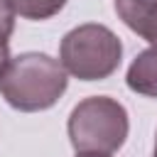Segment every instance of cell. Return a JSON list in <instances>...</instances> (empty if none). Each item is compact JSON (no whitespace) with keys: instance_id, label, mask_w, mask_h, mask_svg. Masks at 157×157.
Listing matches in <instances>:
<instances>
[{"instance_id":"cell-1","label":"cell","mask_w":157,"mask_h":157,"mask_svg":"<svg viewBox=\"0 0 157 157\" xmlns=\"http://www.w3.org/2000/svg\"><path fill=\"white\" fill-rule=\"evenodd\" d=\"M69 76L59 59L44 52H25L10 59L0 76L2 98L22 113H37L52 108L66 91Z\"/></svg>"},{"instance_id":"cell-2","label":"cell","mask_w":157,"mask_h":157,"mask_svg":"<svg viewBox=\"0 0 157 157\" xmlns=\"http://www.w3.org/2000/svg\"><path fill=\"white\" fill-rule=\"evenodd\" d=\"M128 110L110 96L78 101L66 123V132L76 152H118L128 140Z\"/></svg>"},{"instance_id":"cell-3","label":"cell","mask_w":157,"mask_h":157,"mask_svg":"<svg viewBox=\"0 0 157 157\" xmlns=\"http://www.w3.org/2000/svg\"><path fill=\"white\" fill-rule=\"evenodd\" d=\"M123 59V44L113 29L86 22L64 34L59 44L61 66L78 81H103L113 76Z\"/></svg>"},{"instance_id":"cell-4","label":"cell","mask_w":157,"mask_h":157,"mask_svg":"<svg viewBox=\"0 0 157 157\" xmlns=\"http://www.w3.org/2000/svg\"><path fill=\"white\" fill-rule=\"evenodd\" d=\"M115 12L128 29L157 47V0H115Z\"/></svg>"},{"instance_id":"cell-5","label":"cell","mask_w":157,"mask_h":157,"mask_svg":"<svg viewBox=\"0 0 157 157\" xmlns=\"http://www.w3.org/2000/svg\"><path fill=\"white\" fill-rule=\"evenodd\" d=\"M125 83L132 93L157 98V47H150L132 59L125 74Z\"/></svg>"},{"instance_id":"cell-6","label":"cell","mask_w":157,"mask_h":157,"mask_svg":"<svg viewBox=\"0 0 157 157\" xmlns=\"http://www.w3.org/2000/svg\"><path fill=\"white\" fill-rule=\"evenodd\" d=\"M15 15L25 20H49L61 12L66 0H7Z\"/></svg>"},{"instance_id":"cell-7","label":"cell","mask_w":157,"mask_h":157,"mask_svg":"<svg viewBox=\"0 0 157 157\" xmlns=\"http://www.w3.org/2000/svg\"><path fill=\"white\" fill-rule=\"evenodd\" d=\"M12 29H15V10L10 7L7 0H0V47L7 44Z\"/></svg>"},{"instance_id":"cell-8","label":"cell","mask_w":157,"mask_h":157,"mask_svg":"<svg viewBox=\"0 0 157 157\" xmlns=\"http://www.w3.org/2000/svg\"><path fill=\"white\" fill-rule=\"evenodd\" d=\"M10 49H7V44H2L0 47V76L5 74V69H7V64H10Z\"/></svg>"},{"instance_id":"cell-9","label":"cell","mask_w":157,"mask_h":157,"mask_svg":"<svg viewBox=\"0 0 157 157\" xmlns=\"http://www.w3.org/2000/svg\"><path fill=\"white\" fill-rule=\"evenodd\" d=\"M76 157H108L103 152H76Z\"/></svg>"},{"instance_id":"cell-10","label":"cell","mask_w":157,"mask_h":157,"mask_svg":"<svg viewBox=\"0 0 157 157\" xmlns=\"http://www.w3.org/2000/svg\"><path fill=\"white\" fill-rule=\"evenodd\" d=\"M152 157H157V132H155V152H152Z\"/></svg>"}]
</instances>
